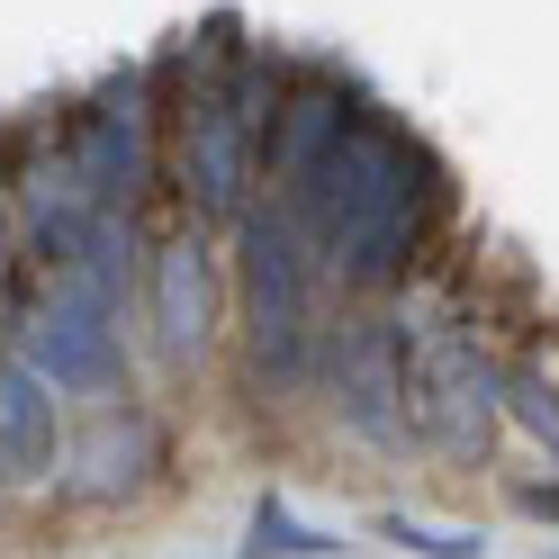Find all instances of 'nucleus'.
I'll return each instance as SVG.
<instances>
[{"label": "nucleus", "mask_w": 559, "mask_h": 559, "mask_svg": "<svg viewBox=\"0 0 559 559\" xmlns=\"http://www.w3.org/2000/svg\"><path fill=\"white\" fill-rule=\"evenodd\" d=\"M523 506H533V514H559V487H523Z\"/></svg>", "instance_id": "nucleus-15"}, {"label": "nucleus", "mask_w": 559, "mask_h": 559, "mask_svg": "<svg viewBox=\"0 0 559 559\" xmlns=\"http://www.w3.org/2000/svg\"><path fill=\"white\" fill-rule=\"evenodd\" d=\"M243 361H253V389L298 397L317 379V253L289 207H243Z\"/></svg>", "instance_id": "nucleus-2"}, {"label": "nucleus", "mask_w": 559, "mask_h": 559, "mask_svg": "<svg viewBox=\"0 0 559 559\" xmlns=\"http://www.w3.org/2000/svg\"><path fill=\"white\" fill-rule=\"evenodd\" d=\"M406 433L442 451V461H487V433L506 415V370L487 361V343L469 334L461 307H406Z\"/></svg>", "instance_id": "nucleus-3"}, {"label": "nucleus", "mask_w": 559, "mask_h": 559, "mask_svg": "<svg viewBox=\"0 0 559 559\" xmlns=\"http://www.w3.org/2000/svg\"><path fill=\"white\" fill-rule=\"evenodd\" d=\"M243 550H289V559H307V550H334V542H325V533H307L289 506H271V497H262V506H253V542H243Z\"/></svg>", "instance_id": "nucleus-12"}, {"label": "nucleus", "mask_w": 559, "mask_h": 559, "mask_svg": "<svg viewBox=\"0 0 559 559\" xmlns=\"http://www.w3.org/2000/svg\"><path fill=\"white\" fill-rule=\"evenodd\" d=\"M280 207L298 217L307 253H317V271L334 289L389 298V289L415 280V262H425V243H433L442 207H451V181H442L425 135H406L389 109L353 99L343 135L280 190Z\"/></svg>", "instance_id": "nucleus-1"}, {"label": "nucleus", "mask_w": 559, "mask_h": 559, "mask_svg": "<svg viewBox=\"0 0 559 559\" xmlns=\"http://www.w3.org/2000/svg\"><path fill=\"white\" fill-rule=\"evenodd\" d=\"M389 542H406V550H425V559H478V550H487L478 533H415V523H389Z\"/></svg>", "instance_id": "nucleus-13"}, {"label": "nucleus", "mask_w": 559, "mask_h": 559, "mask_svg": "<svg viewBox=\"0 0 559 559\" xmlns=\"http://www.w3.org/2000/svg\"><path fill=\"white\" fill-rule=\"evenodd\" d=\"M10 280H19V226L0 217V298H10Z\"/></svg>", "instance_id": "nucleus-14"}, {"label": "nucleus", "mask_w": 559, "mask_h": 559, "mask_svg": "<svg viewBox=\"0 0 559 559\" xmlns=\"http://www.w3.org/2000/svg\"><path fill=\"white\" fill-rule=\"evenodd\" d=\"M154 469H163V425L145 406H109L73 451H63V497L73 506H127Z\"/></svg>", "instance_id": "nucleus-9"}, {"label": "nucleus", "mask_w": 559, "mask_h": 559, "mask_svg": "<svg viewBox=\"0 0 559 559\" xmlns=\"http://www.w3.org/2000/svg\"><path fill=\"white\" fill-rule=\"evenodd\" d=\"M154 82L145 73H109L73 118H63V154H73V171L91 181V199H109V207H135L154 190V171H163V154H154Z\"/></svg>", "instance_id": "nucleus-5"}, {"label": "nucleus", "mask_w": 559, "mask_h": 559, "mask_svg": "<svg viewBox=\"0 0 559 559\" xmlns=\"http://www.w3.org/2000/svg\"><path fill=\"white\" fill-rule=\"evenodd\" d=\"M55 461H63V389L27 353H0V469L46 478Z\"/></svg>", "instance_id": "nucleus-10"}, {"label": "nucleus", "mask_w": 559, "mask_h": 559, "mask_svg": "<svg viewBox=\"0 0 559 559\" xmlns=\"http://www.w3.org/2000/svg\"><path fill=\"white\" fill-rule=\"evenodd\" d=\"M145 307H154V343H163V361H199L207 343H217V253H207V235L181 226V235H163L154 253H145Z\"/></svg>", "instance_id": "nucleus-7"}, {"label": "nucleus", "mask_w": 559, "mask_h": 559, "mask_svg": "<svg viewBox=\"0 0 559 559\" xmlns=\"http://www.w3.org/2000/svg\"><path fill=\"white\" fill-rule=\"evenodd\" d=\"M343 118H353V91H343L325 63L271 73V99H262V171H271V190H289L298 171L343 135Z\"/></svg>", "instance_id": "nucleus-8"}, {"label": "nucleus", "mask_w": 559, "mask_h": 559, "mask_svg": "<svg viewBox=\"0 0 559 559\" xmlns=\"http://www.w3.org/2000/svg\"><path fill=\"white\" fill-rule=\"evenodd\" d=\"M325 406L353 442H406V325L397 317H343L317 334Z\"/></svg>", "instance_id": "nucleus-4"}, {"label": "nucleus", "mask_w": 559, "mask_h": 559, "mask_svg": "<svg viewBox=\"0 0 559 559\" xmlns=\"http://www.w3.org/2000/svg\"><path fill=\"white\" fill-rule=\"evenodd\" d=\"M19 353L37 361L63 397H118L127 389V343H118V307H99L82 289H55L19 307Z\"/></svg>", "instance_id": "nucleus-6"}, {"label": "nucleus", "mask_w": 559, "mask_h": 559, "mask_svg": "<svg viewBox=\"0 0 559 559\" xmlns=\"http://www.w3.org/2000/svg\"><path fill=\"white\" fill-rule=\"evenodd\" d=\"M506 415H514V425L559 461V389H550L542 370H506Z\"/></svg>", "instance_id": "nucleus-11"}]
</instances>
